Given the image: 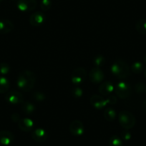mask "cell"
Masks as SVG:
<instances>
[{
  "label": "cell",
  "mask_w": 146,
  "mask_h": 146,
  "mask_svg": "<svg viewBox=\"0 0 146 146\" xmlns=\"http://www.w3.org/2000/svg\"><path fill=\"white\" fill-rule=\"evenodd\" d=\"M36 75L30 70L22 72L17 80V85L19 89L24 92H29L33 89L36 83Z\"/></svg>",
  "instance_id": "cell-1"
},
{
  "label": "cell",
  "mask_w": 146,
  "mask_h": 146,
  "mask_svg": "<svg viewBox=\"0 0 146 146\" xmlns=\"http://www.w3.org/2000/svg\"><path fill=\"white\" fill-rule=\"evenodd\" d=\"M111 72L119 79H125L130 75V67L125 62L117 60L112 64Z\"/></svg>",
  "instance_id": "cell-2"
},
{
  "label": "cell",
  "mask_w": 146,
  "mask_h": 146,
  "mask_svg": "<svg viewBox=\"0 0 146 146\" xmlns=\"http://www.w3.org/2000/svg\"><path fill=\"white\" fill-rule=\"evenodd\" d=\"M118 120L120 125L125 130H130L133 128L135 125V117L130 112L121 111L119 113Z\"/></svg>",
  "instance_id": "cell-3"
},
{
  "label": "cell",
  "mask_w": 146,
  "mask_h": 146,
  "mask_svg": "<svg viewBox=\"0 0 146 146\" xmlns=\"http://www.w3.org/2000/svg\"><path fill=\"white\" fill-rule=\"evenodd\" d=\"M115 91L118 98L121 99H125L131 95L132 88L128 83L121 81L117 84L115 88Z\"/></svg>",
  "instance_id": "cell-4"
},
{
  "label": "cell",
  "mask_w": 146,
  "mask_h": 146,
  "mask_svg": "<svg viewBox=\"0 0 146 146\" xmlns=\"http://www.w3.org/2000/svg\"><path fill=\"white\" fill-rule=\"evenodd\" d=\"M87 72L84 67H78L73 70L71 75V81L74 85H81L85 80Z\"/></svg>",
  "instance_id": "cell-5"
},
{
  "label": "cell",
  "mask_w": 146,
  "mask_h": 146,
  "mask_svg": "<svg viewBox=\"0 0 146 146\" xmlns=\"http://www.w3.org/2000/svg\"><path fill=\"white\" fill-rule=\"evenodd\" d=\"M37 5L36 0H19L17 4L18 9L21 12H29L35 10Z\"/></svg>",
  "instance_id": "cell-6"
},
{
  "label": "cell",
  "mask_w": 146,
  "mask_h": 146,
  "mask_svg": "<svg viewBox=\"0 0 146 146\" xmlns=\"http://www.w3.org/2000/svg\"><path fill=\"white\" fill-rule=\"evenodd\" d=\"M5 100L10 104H20L24 102L23 95L21 92L17 90H12L7 92Z\"/></svg>",
  "instance_id": "cell-7"
},
{
  "label": "cell",
  "mask_w": 146,
  "mask_h": 146,
  "mask_svg": "<svg viewBox=\"0 0 146 146\" xmlns=\"http://www.w3.org/2000/svg\"><path fill=\"white\" fill-rule=\"evenodd\" d=\"M70 131L74 136H81L85 132L83 123L78 120H73L70 125Z\"/></svg>",
  "instance_id": "cell-8"
},
{
  "label": "cell",
  "mask_w": 146,
  "mask_h": 146,
  "mask_svg": "<svg viewBox=\"0 0 146 146\" xmlns=\"http://www.w3.org/2000/svg\"><path fill=\"white\" fill-rule=\"evenodd\" d=\"M89 77L90 80L92 83L98 84L100 83L103 80L105 75H104L103 72L100 68L95 67L90 70L89 73Z\"/></svg>",
  "instance_id": "cell-9"
},
{
  "label": "cell",
  "mask_w": 146,
  "mask_h": 146,
  "mask_svg": "<svg viewBox=\"0 0 146 146\" xmlns=\"http://www.w3.org/2000/svg\"><path fill=\"white\" fill-rule=\"evenodd\" d=\"M45 20V16L41 12H36L32 14L29 17V23L34 27H40Z\"/></svg>",
  "instance_id": "cell-10"
},
{
  "label": "cell",
  "mask_w": 146,
  "mask_h": 146,
  "mask_svg": "<svg viewBox=\"0 0 146 146\" xmlns=\"http://www.w3.org/2000/svg\"><path fill=\"white\" fill-rule=\"evenodd\" d=\"M90 104L96 109L101 110L108 105V98L105 99L100 95H93L90 98Z\"/></svg>",
  "instance_id": "cell-11"
},
{
  "label": "cell",
  "mask_w": 146,
  "mask_h": 146,
  "mask_svg": "<svg viewBox=\"0 0 146 146\" xmlns=\"http://www.w3.org/2000/svg\"><path fill=\"white\" fill-rule=\"evenodd\" d=\"M32 137L35 141L38 143H43L46 141L48 137V134L43 128H36L32 133Z\"/></svg>",
  "instance_id": "cell-12"
},
{
  "label": "cell",
  "mask_w": 146,
  "mask_h": 146,
  "mask_svg": "<svg viewBox=\"0 0 146 146\" xmlns=\"http://www.w3.org/2000/svg\"><path fill=\"white\" fill-rule=\"evenodd\" d=\"M15 139L13 133L8 130L0 131V144L3 145H9L12 144Z\"/></svg>",
  "instance_id": "cell-13"
},
{
  "label": "cell",
  "mask_w": 146,
  "mask_h": 146,
  "mask_svg": "<svg viewBox=\"0 0 146 146\" xmlns=\"http://www.w3.org/2000/svg\"><path fill=\"white\" fill-rule=\"evenodd\" d=\"M18 126L19 128L23 132H31L34 128V122L30 118L20 119L18 122Z\"/></svg>",
  "instance_id": "cell-14"
},
{
  "label": "cell",
  "mask_w": 146,
  "mask_h": 146,
  "mask_svg": "<svg viewBox=\"0 0 146 146\" xmlns=\"http://www.w3.org/2000/svg\"><path fill=\"white\" fill-rule=\"evenodd\" d=\"M13 23L9 19H0V34L5 35L12 32L14 29Z\"/></svg>",
  "instance_id": "cell-15"
},
{
  "label": "cell",
  "mask_w": 146,
  "mask_h": 146,
  "mask_svg": "<svg viewBox=\"0 0 146 146\" xmlns=\"http://www.w3.org/2000/svg\"><path fill=\"white\" fill-rule=\"evenodd\" d=\"M99 92L103 96H109L114 90V86L110 81H106L101 84L99 87Z\"/></svg>",
  "instance_id": "cell-16"
},
{
  "label": "cell",
  "mask_w": 146,
  "mask_h": 146,
  "mask_svg": "<svg viewBox=\"0 0 146 146\" xmlns=\"http://www.w3.org/2000/svg\"><path fill=\"white\" fill-rule=\"evenodd\" d=\"M22 110L25 114L31 115L35 111V106L30 102H23L22 103Z\"/></svg>",
  "instance_id": "cell-17"
},
{
  "label": "cell",
  "mask_w": 146,
  "mask_h": 146,
  "mask_svg": "<svg viewBox=\"0 0 146 146\" xmlns=\"http://www.w3.org/2000/svg\"><path fill=\"white\" fill-rule=\"evenodd\" d=\"M104 117L105 120L109 122H112L115 120L116 117V112L113 108H108L104 111Z\"/></svg>",
  "instance_id": "cell-18"
},
{
  "label": "cell",
  "mask_w": 146,
  "mask_h": 146,
  "mask_svg": "<svg viewBox=\"0 0 146 146\" xmlns=\"http://www.w3.org/2000/svg\"><path fill=\"white\" fill-rule=\"evenodd\" d=\"M10 87L9 81L5 77H0V93H6Z\"/></svg>",
  "instance_id": "cell-19"
},
{
  "label": "cell",
  "mask_w": 146,
  "mask_h": 146,
  "mask_svg": "<svg viewBox=\"0 0 146 146\" xmlns=\"http://www.w3.org/2000/svg\"><path fill=\"white\" fill-rule=\"evenodd\" d=\"M135 29L142 35H146V19H142L137 21L135 24Z\"/></svg>",
  "instance_id": "cell-20"
},
{
  "label": "cell",
  "mask_w": 146,
  "mask_h": 146,
  "mask_svg": "<svg viewBox=\"0 0 146 146\" xmlns=\"http://www.w3.org/2000/svg\"><path fill=\"white\" fill-rule=\"evenodd\" d=\"M144 70V66L143 64L140 62H135L131 66V70L133 72L135 73V74H140Z\"/></svg>",
  "instance_id": "cell-21"
},
{
  "label": "cell",
  "mask_w": 146,
  "mask_h": 146,
  "mask_svg": "<svg viewBox=\"0 0 146 146\" xmlns=\"http://www.w3.org/2000/svg\"><path fill=\"white\" fill-rule=\"evenodd\" d=\"M110 146H123L122 140L117 135H113L109 140Z\"/></svg>",
  "instance_id": "cell-22"
},
{
  "label": "cell",
  "mask_w": 146,
  "mask_h": 146,
  "mask_svg": "<svg viewBox=\"0 0 146 146\" xmlns=\"http://www.w3.org/2000/svg\"><path fill=\"white\" fill-rule=\"evenodd\" d=\"M105 64V58L102 55H98L94 59V64L96 67L100 68Z\"/></svg>",
  "instance_id": "cell-23"
},
{
  "label": "cell",
  "mask_w": 146,
  "mask_h": 146,
  "mask_svg": "<svg viewBox=\"0 0 146 146\" xmlns=\"http://www.w3.org/2000/svg\"><path fill=\"white\" fill-rule=\"evenodd\" d=\"M10 71V67L6 62L0 63V74L1 75H7Z\"/></svg>",
  "instance_id": "cell-24"
},
{
  "label": "cell",
  "mask_w": 146,
  "mask_h": 146,
  "mask_svg": "<svg viewBox=\"0 0 146 146\" xmlns=\"http://www.w3.org/2000/svg\"><path fill=\"white\" fill-rule=\"evenodd\" d=\"M52 7L51 0H42L40 2V7L43 11H48Z\"/></svg>",
  "instance_id": "cell-25"
},
{
  "label": "cell",
  "mask_w": 146,
  "mask_h": 146,
  "mask_svg": "<svg viewBox=\"0 0 146 146\" xmlns=\"http://www.w3.org/2000/svg\"><path fill=\"white\" fill-rule=\"evenodd\" d=\"M32 98L36 101H39V102H42V101L44 100L45 99V95L44 93L41 92H39V91H35L32 94Z\"/></svg>",
  "instance_id": "cell-26"
},
{
  "label": "cell",
  "mask_w": 146,
  "mask_h": 146,
  "mask_svg": "<svg viewBox=\"0 0 146 146\" xmlns=\"http://www.w3.org/2000/svg\"><path fill=\"white\" fill-rule=\"evenodd\" d=\"M72 95L75 98H81L82 96V95H83V91H82V90L80 88L76 87V88H75L72 90Z\"/></svg>",
  "instance_id": "cell-27"
},
{
  "label": "cell",
  "mask_w": 146,
  "mask_h": 146,
  "mask_svg": "<svg viewBox=\"0 0 146 146\" xmlns=\"http://www.w3.org/2000/svg\"><path fill=\"white\" fill-rule=\"evenodd\" d=\"M145 85L143 82H138L135 86V90L137 93H142V92H145Z\"/></svg>",
  "instance_id": "cell-28"
},
{
  "label": "cell",
  "mask_w": 146,
  "mask_h": 146,
  "mask_svg": "<svg viewBox=\"0 0 146 146\" xmlns=\"http://www.w3.org/2000/svg\"><path fill=\"white\" fill-rule=\"evenodd\" d=\"M120 136H121L123 140L127 141V140H130V138H131L132 137V135L128 130H125V129L124 130H123V131L121 132Z\"/></svg>",
  "instance_id": "cell-29"
},
{
  "label": "cell",
  "mask_w": 146,
  "mask_h": 146,
  "mask_svg": "<svg viewBox=\"0 0 146 146\" xmlns=\"http://www.w3.org/2000/svg\"><path fill=\"white\" fill-rule=\"evenodd\" d=\"M108 105H114L117 102V98L113 95H109V97L108 98Z\"/></svg>",
  "instance_id": "cell-30"
},
{
  "label": "cell",
  "mask_w": 146,
  "mask_h": 146,
  "mask_svg": "<svg viewBox=\"0 0 146 146\" xmlns=\"http://www.w3.org/2000/svg\"><path fill=\"white\" fill-rule=\"evenodd\" d=\"M12 120H13L14 122L18 123V122L20 120V116H19V115L17 114V113H14L12 115Z\"/></svg>",
  "instance_id": "cell-31"
},
{
  "label": "cell",
  "mask_w": 146,
  "mask_h": 146,
  "mask_svg": "<svg viewBox=\"0 0 146 146\" xmlns=\"http://www.w3.org/2000/svg\"><path fill=\"white\" fill-rule=\"evenodd\" d=\"M143 110H144V111H145V113H146V100L144 101V102H143Z\"/></svg>",
  "instance_id": "cell-32"
},
{
  "label": "cell",
  "mask_w": 146,
  "mask_h": 146,
  "mask_svg": "<svg viewBox=\"0 0 146 146\" xmlns=\"http://www.w3.org/2000/svg\"><path fill=\"white\" fill-rule=\"evenodd\" d=\"M144 76H145V78H146V68L145 69V71H144Z\"/></svg>",
  "instance_id": "cell-33"
},
{
  "label": "cell",
  "mask_w": 146,
  "mask_h": 146,
  "mask_svg": "<svg viewBox=\"0 0 146 146\" xmlns=\"http://www.w3.org/2000/svg\"><path fill=\"white\" fill-rule=\"evenodd\" d=\"M144 62H145V63L146 64V55L145 56V57H144Z\"/></svg>",
  "instance_id": "cell-34"
},
{
  "label": "cell",
  "mask_w": 146,
  "mask_h": 146,
  "mask_svg": "<svg viewBox=\"0 0 146 146\" xmlns=\"http://www.w3.org/2000/svg\"><path fill=\"white\" fill-rule=\"evenodd\" d=\"M145 94H146V85H145Z\"/></svg>",
  "instance_id": "cell-35"
},
{
  "label": "cell",
  "mask_w": 146,
  "mask_h": 146,
  "mask_svg": "<svg viewBox=\"0 0 146 146\" xmlns=\"http://www.w3.org/2000/svg\"><path fill=\"white\" fill-rule=\"evenodd\" d=\"M2 1H3V0H0V2H2Z\"/></svg>",
  "instance_id": "cell-36"
}]
</instances>
